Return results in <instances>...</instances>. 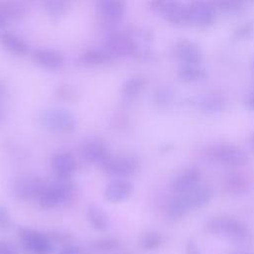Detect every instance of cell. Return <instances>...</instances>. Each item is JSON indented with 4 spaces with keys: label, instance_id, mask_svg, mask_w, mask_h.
Segmentation results:
<instances>
[{
    "label": "cell",
    "instance_id": "obj_40",
    "mask_svg": "<svg viewBox=\"0 0 254 254\" xmlns=\"http://www.w3.org/2000/svg\"><path fill=\"white\" fill-rule=\"evenodd\" d=\"M59 254H81V253H80V249L77 246L72 245V244H68V245H65L60 251Z\"/></svg>",
    "mask_w": 254,
    "mask_h": 254
},
{
    "label": "cell",
    "instance_id": "obj_4",
    "mask_svg": "<svg viewBox=\"0 0 254 254\" xmlns=\"http://www.w3.org/2000/svg\"><path fill=\"white\" fill-rule=\"evenodd\" d=\"M206 156L211 161L235 168L245 166L249 163L248 155L241 148L228 143H219L210 146L206 151Z\"/></svg>",
    "mask_w": 254,
    "mask_h": 254
},
{
    "label": "cell",
    "instance_id": "obj_45",
    "mask_svg": "<svg viewBox=\"0 0 254 254\" xmlns=\"http://www.w3.org/2000/svg\"><path fill=\"white\" fill-rule=\"evenodd\" d=\"M250 145H251V147L254 149V133H252L251 134V136H250Z\"/></svg>",
    "mask_w": 254,
    "mask_h": 254
},
{
    "label": "cell",
    "instance_id": "obj_14",
    "mask_svg": "<svg viewBox=\"0 0 254 254\" xmlns=\"http://www.w3.org/2000/svg\"><path fill=\"white\" fill-rule=\"evenodd\" d=\"M80 155L86 162L96 164L100 167L111 154L101 142L89 140L84 142L80 147Z\"/></svg>",
    "mask_w": 254,
    "mask_h": 254
},
{
    "label": "cell",
    "instance_id": "obj_16",
    "mask_svg": "<svg viewBox=\"0 0 254 254\" xmlns=\"http://www.w3.org/2000/svg\"><path fill=\"white\" fill-rule=\"evenodd\" d=\"M35 64L49 70H57L64 64L63 55L55 50L38 49L32 54Z\"/></svg>",
    "mask_w": 254,
    "mask_h": 254
},
{
    "label": "cell",
    "instance_id": "obj_46",
    "mask_svg": "<svg viewBox=\"0 0 254 254\" xmlns=\"http://www.w3.org/2000/svg\"><path fill=\"white\" fill-rule=\"evenodd\" d=\"M242 1H246V2H254V0H242Z\"/></svg>",
    "mask_w": 254,
    "mask_h": 254
},
{
    "label": "cell",
    "instance_id": "obj_32",
    "mask_svg": "<svg viewBox=\"0 0 254 254\" xmlns=\"http://www.w3.org/2000/svg\"><path fill=\"white\" fill-rule=\"evenodd\" d=\"M92 245L98 251H111L120 246V241L113 237H103L93 241Z\"/></svg>",
    "mask_w": 254,
    "mask_h": 254
},
{
    "label": "cell",
    "instance_id": "obj_19",
    "mask_svg": "<svg viewBox=\"0 0 254 254\" xmlns=\"http://www.w3.org/2000/svg\"><path fill=\"white\" fill-rule=\"evenodd\" d=\"M190 209L206 206L213 197V190L210 187L198 185L191 190L185 193Z\"/></svg>",
    "mask_w": 254,
    "mask_h": 254
},
{
    "label": "cell",
    "instance_id": "obj_43",
    "mask_svg": "<svg viewBox=\"0 0 254 254\" xmlns=\"http://www.w3.org/2000/svg\"><path fill=\"white\" fill-rule=\"evenodd\" d=\"M6 93H7L6 87H5V85L0 81V99H1L2 97H4V96L6 95Z\"/></svg>",
    "mask_w": 254,
    "mask_h": 254
},
{
    "label": "cell",
    "instance_id": "obj_7",
    "mask_svg": "<svg viewBox=\"0 0 254 254\" xmlns=\"http://www.w3.org/2000/svg\"><path fill=\"white\" fill-rule=\"evenodd\" d=\"M47 185L48 184L39 176L24 175L16 179L12 190L14 196L20 200L39 199Z\"/></svg>",
    "mask_w": 254,
    "mask_h": 254
},
{
    "label": "cell",
    "instance_id": "obj_33",
    "mask_svg": "<svg viewBox=\"0 0 254 254\" xmlns=\"http://www.w3.org/2000/svg\"><path fill=\"white\" fill-rule=\"evenodd\" d=\"M254 32L253 24L250 22L244 23L240 26H238L232 34V39L235 41H245L248 40Z\"/></svg>",
    "mask_w": 254,
    "mask_h": 254
},
{
    "label": "cell",
    "instance_id": "obj_31",
    "mask_svg": "<svg viewBox=\"0 0 254 254\" xmlns=\"http://www.w3.org/2000/svg\"><path fill=\"white\" fill-rule=\"evenodd\" d=\"M174 99V92L169 86L158 87L153 94V101L158 107L169 106Z\"/></svg>",
    "mask_w": 254,
    "mask_h": 254
},
{
    "label": "cell",
    "instance_id": "obj_12",
    "mask_svg": "<svg viewBox=\"0 0 254 254\" xmlns=\"http://www.w3.org/2000/svg\"><path fill=\"white\" fill-rule=\"evenodd\" d=\"M200 171L196 168H189L178 174L171 182L170 188L177 194L186 193L199 185Z\"/></svg>",
    "mask_w": 254,
    "mask_h": 254
},
{
    "label": "cell",
    "instance_id": "obj_42",
    "mask_svg": "<svg viewBox=\"0 0 254 254\" xmlns=\"http://www.w3.org/2000/svg\"><path fill=\"white\" fill-rule=\"evenodd\" d=\"M6 118V110L0 101V123Z\"/></svg>",
    "mask_w": 254,
    "mask_h": 254
},
{
    "label": "cell",
    "instance_id": "obj_11",
    "mask_svg": "<svg viewBox=\"0 0 254 254\" xmlns=\"http://www.w3.org/2000/svg\"><path fill=\"white\" fill-rule=\"evenodd\" d=\"M134 192V185L126 178H115L110 181L104 190V197L111 203L127 200Z\"/></svg>",
    "mask_w": 254,
    "mask_h": 254
},
{
    "label": "cell",
    "instance_id": "obj_10",
    "mask_svg": "<svg viewBox=\"0 0 254 254\" xmlns=\"http://www.w3.org/2000/svg\"><path fill=\"white\" fill-rule=\"evenodd\" d=\"M172 54L181 64H199L203 60L200 47L193 41L188 39L177 41L172 47Z\"/></svg>",
    "mask_w": 254,
    "mask_h": 254
},
{
    "label": "cell",
    "instance_id": "obj_6",
    "mask_svg": "<svg viewBox=\"0 0 254 254\" xmlns=\"http://www.w3.org/2000/svg\"><path fill=\"white\" fill-rule=\"evenodd\" d=\"M140 168V160L134 155L112 156L100 166V169L108 176L114 178H128L133 176Z\"/></svg>",
    "mask_w": 254,
    "mask_h": 254
},
{
    "label": "cell",
    "instance_id": "obj_18",
    "mask_svg": "<svg viewBox=\"0 0 254 254\" xmlns=\"http://www.w3.org/2000/svg\"><path fill=\"white\" fill-rule=\"evenodd\" d=\"M162 17L173 25L189 24V6L175 0L160 11Z\"/></svg>",
    "mask_w": 254,
    "mask_h": 254
},
{
    "label": "cell",
    "instance_id": "obj_34",
    "mask_svg": "<svg viewBox=\"0 0 254 254\" xmlns=\"http://www.w3.org/2000/svg\"><path fill=\"white\" fill-rule=\"evenodd\" d=\"M47 235L53 243H61V244L68 245V244H70V242L72 240V237L70 234H68L67 232H64L63 230H58V229L50 230L47 233Z\"/></svg>",
    "mask_w": 254,
    "mask_h": 254
},
{
    "label": "cell",
    "instance_id": "obj_41",
    "mask_svg": "<svg viewBox=\"0 0 254 254\" xmlns=\"http://www.w3.org/2000/svg\"><path fill=\"white\" fill-rule=\"evenodd\" d=\"M246 105L248 106V108L254 111V93L248 97V99L246 100Z\"/></svg>",
    "mask_w": 254,
    "mask_h": 254
},
{
    "label": "cell",
    "instance_id": "obj_17",
    "mask_svg": "<svg viewBox=\"0 0 254 254\" xmlns=\"http://www.w3.org/2000/svg\"><path fill=\"white\" fill-rule=\"evenodd\" d=\"M52 168L57 179H71L76 169V162L68 153H59L52 158Z\"/></svg>",
    "mask_w": 254,
    "mask_h": 254
},
{
    "label": "cell",
    "instance_id": "obj_37",
    "mask_svg": "<svg viewBox=\"0 0 254 254\" xmlns=\"http://www.w3.org/2000/svg\"><path fill=\"white\" fill-rule=\"evenodd\" d=\"M0 254H19L17 247L9 241L0 240Z\"/></svg>",
    "mask_w": 254,
    "mask_h": 254
},
{
    "label": "cell",
    "instance_id": "obj_15",
    "mask_svg": "<svg viewBox=\"0 0 254 254\" xmlns=\"http://www.w3.org/2000/svg\"><path fill=\"white\" fill-rule=\"evenodd\" d=\"M224 190L231 194L241 195L247 193L251 188L250 178L241 171L228 173L223 180Z\"/></svg>",
    "mask_w": 254,
    "mask_h": 254
},
{
    "label": "cell",
    "instance_id": "obj_23",
    "mask_svg": "<svg viewBox=\"0 0 254 254\" xmlns=\"http://www.w3.org/2000/svg\"><path fill=\"white\" fill-rule=\"evenodd\" d=\"M86 218L90 226L97 231H104L108 228V215L100 206L96 204L92 203L87 206Z\"/></svg>",
    "mask_w": 254,
    "mask_h": 254
},
{
    "label": "cell",
    "instance_id": "obj_21",
    "mask_svg": "<svg viewBox=\"0 0 254 254\" xmlns=\"http://www.w3.org/2000/svg\"><path fill=\"white\" fill-rule=\"evenodd\" d=\"M114 60L110 54L102 47V48H93L86 50L80 56V63L86 66H97L110 63Z\"/></svg>",
    "mask_w": 254,
    "mask_h": 254
},
{
    "label": "cell",
    "instance_id": "obj_44",
    "mask_svg": "<svg viewBox=\"0 0 254 254\" xmlns=\"http://www.w3.org/2000/svg\"><path fill=\"white\" fill-rule=\"evenodd\" d=\"M6 22H7V19L5 18V16L2 14V12L0 11V29L3 28L5 25H6Z\"/></svg>",
    "mask_w": 254,
    "mask_h": 254
},
{
    "label": "cell",
    "instance_id": "obj_29",
    "mask_svg": "<svg viewBox=\"0 0 254 254\" xmlns=\"http://www.w3.org/2000/svg\"><path fill=\"white\" fill-rule=\"evenodd\" d=\"M0 11L8 19H19L24 15V7L14 0H2L0 2Z\"/></svg>",
    "mask_w": 254,
    "mask_h": 254
},
{
    "label": "cell",
    "instance_id": "obj_13",
    "mask_svg": "<svg viewBox=\"0 0 254 254\" xmlns=\"http://www.w3.org/2000/svg\"><path fill=\"white\" fill-rule=\"evenodd\" d=\"M96 9L105 24L119 23L125 12L122 0H97Z\"/></svg>",
    "mask_w": 254,
    "mask_h": 254
},
{
    "label": "cell",
    "instance_id": "obj_20",
    "mask_svg": "<svg viewBox=\"0 0 254 254\" xmlns=\"http://www.w3.org/2000/svg\"><path fill=\"white\" fill-rule=\"evenodd\" d=\"M0 43L6 51L16 56H24L29 52V45L22 38L9 32L0 33Z\"/></svg>",
    "mask_w": 254,
    "mask_h": 254
},
{
    "label": "cell",
    "instance_id": "obj_1",
    "mask_svg": "<svg viewBox=\"0 0 254 254\" xmlns=\"http://www.w3.org/2000/svg\"><path fill=\"white\" fill-rule=\"evenodd\" d=\"M205 230L215 236L224 237L236 243H246L251 239V231L243 221L230 216H215L204 224Z\"/></svg>",
    "mask_w": 254,
    "mask_h": 254
},
{
    "label": "cell",
    "instance_id": "obj_8",
    "mask_svg": "<svg viewBox=\"0 0 254 254\" xmlns=\"http://www.w3.org/2000/svg\"><path fill=\"white\" fill-rule=\"evenodd\" d=\"M18 236L22 246L31 253L50 254L53 252V242L47 234L32 228L20 227L18 229Z\"/></svg>",
    "mask_w": 254,
    "mask_h": 254
},
{
    "label": "cell",
    "instance_id": "obj_25",
    "mask_svg": "<svg viewBox=\"0 0 254 254\" xmlns=\"http://www.w3.org/2000/svg\"><path fill=\"white\" fill-rule=\"evenodd\" d=\"M226 99L220 94H207L198 99V108L205 113H219L226 108Z\"/></svg>",
    "mask_w": 254,
    "mask_h": 254
},
{
    "label": "cell",
    "instance_id": "obj_5",
    "mask_svg": "<svg viewBox=\"0 0 254 254\" xmlns=\"http://www.w3.org/2000/svg\"><path fill=\"white\" fill-rule=\"evenodd\" d=\"M140 45L128 33L113 31L107 35L103 48L113 59H136Z\"/></svg>",
    "mask_w": 254,
    "mask_h": 254
},
{
    "label": "cell",
    "instance_id": "obj_9",
    "mask_svg": "<svg viewBox=\"0 0 254 254\" xmlns=\"http://www.w3.org/2000/svg\"><path fill=\"white\" fill-rule=\"evenodd\" d=\"M189 6V24L196 28H206L214 24L216 9L212 2L197 0Z\"/></svg>",
    "mask_w": 254,
    "mask_h": 254
},
{
    "label": "cell",
    "instance_id": "obj_47",
    "mask_svg": "<svg viewBox=\"0 0 254 254\" xmlns=\"http://www.w3.org/2000/svg\"><path fill=\"white\" fill-rule=\"evenodd\" d=\"M239 254H245V253H239Z\"/></svg>",
    "mask_w": 254,
    "mask_h": 254
},
{
    "label": "cell",
    "instance_id": "obj_36",
    "mask_svg": "<svg viewBox=\"0 0 254 254\" xmlns=\"http://www.w3.org/2000/svg\"><path fill=\"white\" fill-rule=\"evenodd\" d=\"M12 225V217L8 209L0 205V229H9Z\"/></svg>",
    "mask_w": 254,
    "mask_h": 254
},
{
    "label": "cell",
    "instance_id": "obj_24",
    "mask_svg": "<svg viewBox=\"0 0 254 254\" xmlns=\"http://www.w3.org/2000/svg\"><path fill=\"white\" fill-rule=\"evenodd\" d=\"M190 210V207L185 193H181L170 201L167 208V216L170 220L177 221L184 218Z\"/></svg>",
    "mask_w": 254,
    "mask_h": 254
},
{
    "label": "cell",
    "instance_id": "obj_38",
    "mask_svg": "<svg viewBox=\"0 0 254 254\" xmlns=\"http://www.w3.org/2000/svg\"><path fill=\"white\" fill-rule=\"evenodd\" d=\"M173 1L175 0H150L149 8L153 11L160 12L164 7H166L168 4H170Z\"/></svg>",
    "mask_w": 254,
    "mask_h": 254
},
{
    "label": "cell",
    "instance_id": "obj_27",
    "mask_svg": "<svg viewBox=\"0 0 254 254\" xmlns=\"http://www.w3.org/2000/svg\"><path fill=\"white\" fill-rule=\"evenodd\" d=\"M70 7L68 0H46L44 9L46 13L55 20L64 17Z\"/></svg>",
    "mask_w": 254,
    "mask_h": 254
},
{
    "label": "cell",
    "instance_id": "obj_35",
    "mask_svg": "<svg viewBox=\"0 0 254 254\" xmlns=\"http://www.w3.org/2000/svg\"><path fill=\"white\" fill-rule=\"evenodd\" d=\"M55 94L58 98H60L62 100H66V101H72L76 97L75 89L73 87L69 86V85H66V84L59 86L56 89Z\"/></svg>",
    "mask_w": 254,
    "mask_h": 254
},
{
    "label": "cell",
    "instance_id": "obj_2",
    "mask_svg": "<svg viewBox=\"0 0 254 254\" xmlns=\"http://www.w3.org/2000/svg\"><path fill=\"white\" fill-rule=\"evenodd\" d=\"M75 195L76 188L70 179H57L52 184L47 185L39 197V201L44 208H54L72 201Z\"/></svg>",
    "mask_w": 254,
    "mask_h": 254
},
{
    "label": "cell",
    "instance_id": "obj_28",
    "mask_svg": "<svg viewBox=\"0 0 254 254\" xmlns=\"http://www.w3.org/2000/svg\"><path fill=\"white\" fill-rule=\"evenodd\" d=\"M212 4L216 11L225 15H238L244 10V1L242 0H213Z\"/></svg>",
    "mask_w": 254,
    "mask_h": 254
},
{
    "label": "cell",
    "instance_id": "obj_22",
    "mask_svg": "<svg viewBox=\"0 0 254 254\" xmlns=\"http://www.w3.org/2000/svg\"><path fill=\"white\" fill-rule=\"evenodd\" d=\"M207 73L205 69L199 66V64H182L178 69V77L181 81L186 83L197 82L205 79Z\"/></svg>",
    "mask_w": 254,
    "mask_h": 254
},
{
    "label": "cell",
    "instance_id": "obj_39",
    "mask_svg": "<svg viewBox=\"0 0 254 254\" xmlns=\"http://www.w3.org/2000/svg\"><path fill=\"white\" fill-rule=\"evenodd\" d=\"M186 254H199V248L194 240H188L186 244Z\"/></svg>",
    "mask_w": 254,
    "mask_h": 254
},
{
    "label": "cell",
    "instance_id": "obj_3",
    "mask_svg": "<svg viewBox=\"0 0 254 254\" xmlns=\"http://www.w3.org/2000/svg\"><path fill=\"white\" fill-rule=\"evenodd\" d=\"M41 122L54 132L72 133L77 127V119L73 112L64 107H51L41 114Z\"/></svg>",
    "mask_w": 254,
    "mask_h": 254
},
{
    "label": "cell",
    "instance_id": "obj_26",
    "mask_svg": "<svg viewBox=\"0 0 254 254\" xmlns=\"http://www.w3.org/2000/svg\"><path fill=\"white\" fill-rule=\"evenodd\" d=\"M146 81L140 75L132 76L124 81L121 87V94L126 100H134L144 89Z\"/></svg>",
    "mask_w": 254,
    "mask_h": 254
},
{
    "label": "cell",
    "instance_id": "obj_30",
    "mask_svg": "<svg viewBox=\"0 0 254 254\" xmlns=\"http://www.w3.org/2000/svg\"><path fill=\"white\" fill-rule=\"evenodd\" d=\"M164 241L161 233L157 231H147L139 239L140 246L145 250H155L159 248Z\"/></svg>",
    "mask_w": 254,
    "mask_h": 254
}]
</instances>
